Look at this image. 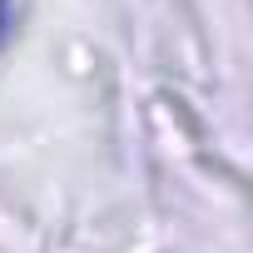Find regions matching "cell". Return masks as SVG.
Masks as SVG:
<instances>
[{"mask_svg":"<svg viewBox=\"0 0 253 253\" xmlns=\"http://www.w3.org/2000/svg\"><path fill=\"white\" fill-rule=\"evenodd\" d=\"M10 25H15V15H10V0H0V45H5V35H10Z\"/></svg>","mask_w":253,"mask_h":253,"instance_id":"cell-1","label":"cell"}]
</instances>
